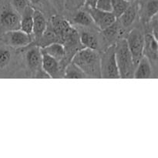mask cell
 <instances>
[{
	"mask_svg": "<svg viewBox=\"0 0 158 158\" xmlns=\"http://www.w3.org/2000/svg\"><path fill=\"white\" fill-rule=\"evenodd\" d=\"M71 61L83 70L87 78H101L100 55L97 50L88 48L80 49L74 53Z\"/></svg>",
	"mask_w": 158,
	"mask_h": 158,
	"instance_id": "obj_1",
	"label": "cell"
},
{
	"mask_svg": "<svg viewBox=\"0 0 158 158\" xmlns=\"http://www.w3.org/2000/svg\"><path fill=\"white\" fill-rule=\"evenodd\" d=\"M115 56L120 78H133L136 65L125 39L115 43Z\"/></svg>",
	"mask_w": 158,
	"mask_h": 158,
	"instance_id": "obj_2",
	"label": "cell"
},
{
	"mask_svg": "<svg viewBox=\"0 0 158 158\" xmlns=\"http://www.w3.org/2000/svg\"><path fill=\"white\" fill-rule=\"evenodd\" d=\"M21 15L11 6L8 0L0 1V34L20 29Z\"/></svg>",
	"mask_w": 158,
	"mask_h": 158,
	"instance_id": "obj_3",
	"label": "cell"
},
{
	"mask_svg": "<svg viewBox=\"0 0 158 158\" xmlns=\"http://www.w3.org/2000/svg\"><path fill=\"white\" fill-rule=\"evenodd\" d=\"M101 78H120L115 56V44L110 46L100 56Z\"/></svg>",
	"mask_w": 158,
	"mask_h": 158,
	"instance_id": "obj_4",
	"label": "cell"
},
{
	"mask_svg": "<svg viewBox=\"0 0 158 158\" xmlns=\"http://www.w3.org/2000/svg\"><path fill=\"white\" fill-rule=\"evenodd\" d=\"M33 41L32 34H28L21 29H15L0 34V43L12 49H19L29 46Z\"/></svg>",
	"mask_w": 158,
	"mask_h": 158,
	"instance_id": "obj_5",
	"label": "cell"
},
{
	"mask_svg": "<svg viewBox=\"0 0 158 158\" xmlns=\"http://www.w3.org/2000/svg\"><path fill=\"white\" fill-rule=\"evenodd\" d=\"M135 65L143 56L144 47V34L140 29H133L129 32L126 40Z\"/></svg>",
	"mask_w": 158,
	"mask_h": 158,
	"instance_id": "obj_6",
	"label": "cell"
},
{
	"mask_svg": "<svg viewBox=\"0 0 158 158\" xmlns=\"http://www.w3.org/2000/svg\"><path fill=\"white\" fill-rule=\"evenodd\" d=\"M96 27L103 31L117 21V18L113 12H105L97 8H87Z\"/></svg>",
	"mask_w": 158,
	"mask_h": 158,
	"instance_id": "obj_7",
	"label": "cell"
},
{
	"mask_svg": "<svg viewBox=\"0 0 158 158\" xmlns=\"http://www.w3.org/2000/svg\"><path fill=\"white\" fill-rule=\"evenodd\" d=\"M42 69L49 78H59L63 76V67L60 62L44 53H43Z\"/></svg>",
	"mask_w": 158,
	"mask_h": 158,
	"instance_id": "obj_8",
	"label": "cell"
},
{
	"mask_svg": "<svg viewBox=\"0 0 158 158\" xmlns=\"http://www.w3.org/2000/svg\"><path fill=\"white\" fill-rule=\"evenodd\" d=\"M143 56L148 59L152 66H157L158 60L157 39L155 38L152 33H147L144 35Z\"/></svg>",
	"mask_w": 158,
	"mask_h": 158,
	"instance_id": "obj_9",
	"label": "cell"
},
{
	"mask_svg": "<svg viewBox=\"0 0 158 158\" xmlns=\"http://www.w3.org/2000/svg\"><path fill=\"white\" fill-rule=\"evenodd\" d=\"M26 60L29 69L40 73V71L43 70L42 69L43 53H42L41 48L40 46H35L29 48L26 52Z\"/></svg>",
	"mask_w": 158,
	"mask_h": 158,
	"instance_id": "obj_10",
	"label": "cell"
},
{
	"mask_svg": "<svg viewBox=\"0 0 158 158\" xmlns=\"http://www.w3.org/2000/svg\"><path fill=\"white\" fill-rule=\"evenodd\" d=\"M40 48L42 53L46 54L60 63L66 58V48L60 42H52Z\"/></svg>",
	"mask_w": 158,
	"mask_h": 158,
	"instance_id": "obj_11",
	"label": "cell"
},
{
	"mask_svg": "<svg viewBox=\"0 0 158 158\" xmlns=\"http://www.w3.org/2000/svg\"><path fill=\"white\" fill-rule=\"evenodd\" d=\"M46 30H47V21L46 17L40 9H34L32 35L35 39H41Z\"/></svg>",
	"mask_w": 158,
	"mask_h": 158,
	"instance_id": "obj_12",
	"label": "cell"
},
{
	"mask_svg": "<svg viewBox=\"0 0 158 158\" xmlns=\"http://www.w3.org/2000/svg\"><path fill=\"white\" fill-rule=\"evenodd\" d=\"M152 73L153 69L151 62L143 56L136 65L134 77L136 79H150L152 77Z\"/></svg>",
	"mask_w": 158,
	"mask_h": 158,
	"instance_id": "obj_13",
	"label": "cell"
},
{
	"mask_svg": "<svg viewBox=\"0 0 158 158\" xmlns=\"http://www.w3.org/2000/svg\"><path fill=\"white\" fill-rule=\"evenodd\" d=\"M33 6H29L20 15V29L26 33L32 35L33 27Z\"/></svg>",
	"mask_w": 158,
	"mask_h": 158,
	"instance_id": "obj_14",
	"label": "cell"
},
{
	"mask_svg": "<svg viewBox=\"0 0 158 158\" xmlns=\"http://www.w3.org/2000/svg\"><path fill=\"white\" fill-rule=\"evenodd\" d=\"M138 10V5L136 3L129 4L126 10L118 18L120 19V22L123 27H130L134 23L137 16Z\"/></svg>",
	"mask_w": 158,
	"mask_h": 158,
	"instance_id": "obj_15",
	"label": "cell"
},
{
	"mask_svg": "<svg viewBox=\"0 0 158 158\" xmlns=\"http://www.w3.org/2000/svg\"><path fill=\"white\" fill-rule=\"evenodd\" d=\"M13 59L12 48L0 43V71L6 69Z\"/></svg>",
	"mask_w": 158,
	"mask_h": 158,
	"instance_id": "obj_16",
	"label": "cell"
},
{
	"mask_svg": "<svg viewBox=\"0 0 158 158\" xmlns=\"http://www.w3.org/2000/svg\"><path fill=\"white\" fill-rule=\"evenodd\" d=\"M80 43L84 48H88V49H94L97 50L99 47V41L97 36L94 35V34L91 33L89 32H82L81 34L79 37Z\"/></svg>",
	"mask_w": 158,
	"mask_h": 158,
	"instance_id": "obj_17",
	"label": "cell"
},
{
	"mask_svg": "<svg viewBox=\"0 0 158 158\" xmlns=\"http://www.w3.org/2000/svg\"><path fill=\"white\" fill-rule=\"evenodd\" d=\"M63 77L68 79H82L87 78L86 74L83 72L78 66L73 63L72 61L68 63L63 70Z\"/></svg>",
	"mask_w": 158,
	"mask_h": 158,
	"instance_id": "obj_18",
	"label": "cell"
},
{
	"mask_svg": "<svg viewBox=\"0 0 158 158\" xmlns=\"http://www.w3.org/2000/svg\"><path fill=\"white\" fill-rule=\"evenodd\" d=\"M73 21L75 24L83 27H90L95 25L88 11L80 10L77 12L73 17Z\"/></svg>",
	"mask_w": 158,
	"mask_h": 158,
	"instance_id": "obj_19",
	"label": "cell"
},
{
	"mask_svg": "<svg viewBox=\"0 0 158 158\" xmlns=\"http://www.w3.org/2000/svg\"><path fill=\"white\" fill-rule=\"evenodd\" d=\"M157 0H148L144 7L145 22H149L150 19L157 14Z\"/></svg>",
	"mask_w": 158,
	"mask_h": 158,
	"instance_id": "obj_20",
	"label": "cell"
},
{
	"mask_svg": "<svg viewBox=\"0 0 158 158\" xmlns=\"http://www.w3.org/2000/svg\"><path fill=\"white\" fill-rule=\"evenodd\" d=\"M113 6V12L117 19L126 10L131 2H127L125 0H111Z\"/></svg>",
	"mask_w": 158,
	"mask_h": 158,
	"instance_id": "obj_21",
	"label": "cell"
},
{
	"mask_svg": "<svg viewBox=\"0 0 158 158\" xmlns=\"http://www.w3.org/2000/svg\"><path fill=\"white\" fill-rule=\"evenodd\" d=\"M9 4L17 12L21 15L25 9L29 6H32L29 0H8Z\"/></svg>",
	"mask_w": 158,
	"mask_h": 158,
	"instance_id": "obj_22",
	"label": "cell"
},
{
	"mask_svg": "<svg viewBox=\"0 0 158 158\" xmlns=\"http://www.w3.org/2000/svg\"><path fill=\"white\" fill-rule=\"evenodd\" d=\"M120 28H119V25L117 24V21L114 23V24L111 25L110 26H109L108 28L105 29L104 30H103L102 32L104 33L105 37L109 40H114L117 37L119 33V31H120Z\"/></svg>",
	"mask_w": 158,
	"mask_h": 158,
	"instance_id": "obj_23",
	"label": "cell"
},
{
	"mask_svg": "<svg viewBox=\"0 0 158 158\" xmlns=\"http://www.w3.org/2000/svg\"><path fill=\"white\" fill-rule=\"evenodd\" d=\"M95 8L105 12H113L111 0H97Z\"/></svg>",
	"mask_w": 158,
	"mask_h": 158,
	"instance_id": "obj_24",
	"label": "cell"
},
{
	"mask_svg": "<svg viewBox=\"0 0 158 158\" xmlns=\"http://www.w3.org/2000/svg\"><path fill=\"white\" fill-rule=\"evenodd\" d=\"M83 4V0H65V8L69 9L79 8Z\"/></svg>",
	"mask_w": 158,
	"mask_h": 158,
	"instance_id": "obj_25",
	"label": "cell"
},
{
	"mask_svg": "<svg viewBox=\"0 0 158 158\" xmlns=\"http://www.w3.org/2000/svg\"><path fill=\"white\" fill-rule=\"evenodd\" d=\"M149 23H151V33L155 38L157 39V14L150 19Z\"/></svg>",
	"mask_w": 158,
	"mask_h": 158,
	"instance_id": "obj_26",
	"label": "cell"
},
{
	"mask_svg": "<svg viewBox=\"0 0 158 158\" xmlns=\"http://www.w3.org/2000/svg\"><path fill=\"white\" fill-rule=\"evenodd\" d=\"M49 1L51 2L52 5H54V7L60 11H63L65 8V0H49Z\"/></svg>",
	"mask_w": 158,
	"mask_h": 158,
	"instance_id": "obj_27",
	"label": "cell"
},
{
	"mask_svg": "<svg viewBox=\"0 0 158 158\" xmlns=\"http://www.w3.org/2000/svg\"><path fill=\"white\" fill-rule=\"evenodd\" d=\"M29 1L32 6H43V5L46 4V3L47 2L48 0H29Z\"/></svg>",
	"mask_w": 158,
	"mask_h": 158,
	"instance_id": "obj_28",
	"label": "cell"
},
{
	"mask_svg": "<svg viewBox=\"0 0 158 158\" xmlns=\"http://www.w3.org/2000/svg\"><path fill=\"white\" fill-rule=\"evenodd\" d=\"M97 0H83V4L87 8H94L97 4Z\"/></svg>",
	"mask_w": 158,
	"mask_h": 158,
	"instance_id": "obj_29",
	"label": "cell"
},
{
	"mask_svg": "<svg viewBox=\"0 0 158 158\" xmlns=\"http://www.w3.org/2000/svg\"><path fill=\"white\" fill-rule=\"evenodd\" d=\"M126 2H132L135 1V0H125Z\"/></svg>",
	"mask_w": 158,
	"mask_h": 158,
	"instance_id": "obj_30",
	"label": "cell"
},
{
	"mask_svg": "<svg viewBox=\"0 0 158 158\" xmlns=\"http://www.w3.org/2000/svg\"><path fill=\"white\" fill-rule=\"evenodd\" d=\"M0 1H2V0H0Z\"/></svg>",
	"mask_w": 158,
	"mask_h": 158,
	"instance_id": "obj_31",
	"label": "cell"
}]
</instances>
